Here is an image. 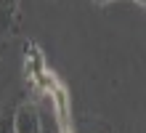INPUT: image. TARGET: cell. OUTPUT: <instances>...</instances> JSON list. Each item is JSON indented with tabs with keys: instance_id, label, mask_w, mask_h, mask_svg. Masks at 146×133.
<instances>
[{
	"instance_id": "obj_7",
	"label": "cell",
	"mask_w": 146,
	"mask_h": 133,
	"mask_svg": "<svg viewBox=\"0 0 146 133\" xmlns=\"http://www.w3.org/2000/svg\"><path fill=\"white\" fill-rule=\"evenodd\" d=\"M135 3H138V5H143V8H146V0H135Z\"/></svg>"
},
{
	"instance_id": "obj_5",
	"label": "cell",
	"mask_w": 146,
	"mask_h": 133,
	"mask_svg": "<svg viewBox=\"0 0 146 133\" xmlns=\"http://www.w3.org/2000/svg\"><path fill=\"white\" fill-rule=\"evenodd\" d=\"M13 109H16V104H5L0 109V133H16L13 130Z\"/></svg>"
},
{
	"instance_id": "obj_1",
	"label": "cell",
	"mask_w": 146,
	"mask_h": 133,
	"mask_svg": "<svg viewBox=\"0 0 146 133\" xmlns=\"http://www.w3.org/2000/svg\"><path fill=\"white\" fill-rule=\"evenodd\" d=\"M13 130L16 133H40L42 130V114L40 101L21 99L13 109Z\"/></svg>"
},
{
	"instance_id": "obj_3",
	"label": "cell",
	"mask_w": 146,
	"mask_h": 133,
	"mask_svg": "<svg viewBox=\"0 0 146 133\" xmlns=\"http://www.w3.org/2000/svg\"><path fill=\"white\" fill-rule=\"evenodd\" d=\"M74 133H119V130L101 114H82L74 122Z\"/></svg>"
},
{
	"instance_id": "obj_6",
	"label": "cell",
	"mask_w": 146,
	"mask_h": 133,
	"mask_svg": "<svg viewBox=\"0 0 146 133\" xmlns=\"http://www.w3.org/2000/svg\"><path fill=\"white\" fill-rule=\"evenodd\" d=\"M96 5H106V3H114V0H93Z\"/></svg>"
},
{
	"instance_id": "obj_2",
	"label": "cell",
	"mask_w": 146,
	"mask_h": 133,
	"mask_svg": "<svg viewBox=\"0 0 146 133\" xmlns=\"http://www.w3.org/2000/svg\"><path fill=\"white\" fill-rule=\"evenodd\" d=\"M21 29V0H0V32L16 35Z\"/></svg>"
},
{
	"instance_id": "obj_8",
	"label": "cell",
	"mask_w": 146,
	"mask_h": 133,
	"mask_svg": "<svg viewBox=\"0 0 146 133\" xmlns=\"http://www.w3.org/2000/svg\"><path fill=\"white\" fill-rule=\"evenodd\" d=\"M0 37H3V32H0Z\"/></svg>"
},
{
	"instance_id": "obj_4",
	"label": "cell",
	"mask_w": 146,
	"mask_h": 133,
	"mask_svg": "<svg viewBox=\"0 0 146 133\" xmlns=\"http://www.w3.org/2000/svg\"><path fill=\"white\" fill-rule=\"evenodd\" d=\"M40 114H42V130L40 133H64L58 125V114L48 99H40Z\"/></svg>"
}]
</instances>
